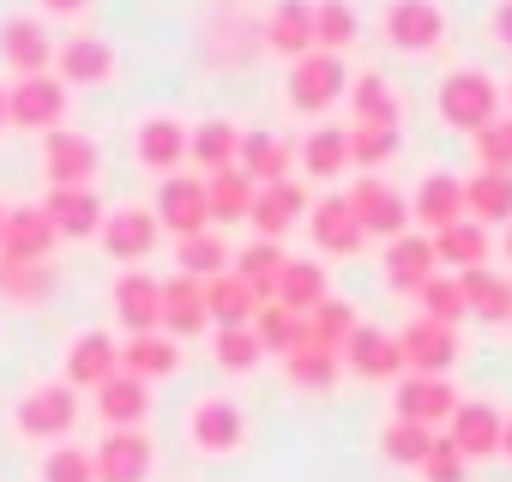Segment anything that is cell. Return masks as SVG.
Wrapping results in <instances>:
<instances>
[{"instance_id":"32","label":"cell","mask_w":512,"mask_h":482,"mask_svg":"<svg viewBox=\"0 0 512 482\" xmlns=\"http://www.w3.org/2000/svg\"><path fill=\"white\" fill-rule=\"evenodd\" d=\"M434 260L452 266V272H476V266H488V229H482L476 217L446 223V229L434 235Z\"/></svg>"},{"instance_id":"58","label":"cell","mask_w":512,"mask_h":482,"mask_svg":"<svg viewBox=\"0 0 512 482\" xmlns=\"http://www.w3.org/2000/svg\"><path fill=\"white\" fill-rule=\"evenodd\" d=\"M0 127H7V85H0Z\"/></svg>"},{"instance_id":"27","label":"cell","mask_w":512,"mask_h":482,"mask_svg":"<svg viewBox=\"0 0 512 482\" xmlns=\"http://www.w3.org/2000/svg\"><path fill=\"white\" fill-rule=\"evenodd\" d=\"M97 416L109 428H145V416H151V380H139V374L103 380L97 386Z\"/></svg>"},{"instance_id":"37","label":"cell","mask_w":512,"mask_h":482,"mask_svg":"<svg viewBox=\"0 0 512 482\" xmlns=\"http://www.w3.org/2000/svg\"><path fill=\"white\" fill-rule=\"evenodd\" d=\"M253 193H260V187H253L235 163L229 169H211L205 175V199H211V223H241L247 211H253Z\"/></svg>"},{"instance_id":"34","label":"cell","mask_w":512,"mask_h":482,"mask_svg":"<svg viewBox=\"0 0 512 482\" xmlns=\"http://www.w3.org/2000/svg\"><path fill=\"white\" fill-rule=\"evenodd\" d=\"M181 368V344L169 332H139L121 344V374H139V380H163Z\"/></svg>"},{"instance_id":"12","label":"cell","mask_w":512,"mask_h":482,"mask_svg":"<svg viewBox=\"0 0 512 482\" xmlns=\"http://www.w3.org/2000/svg\"><path fill=\"white\" fill-rule=\"evenodd\" d=\"M157 235H163V223H157V211H145V205H127V211H109V217H103V248H109V260H121V266L151 260Z\"/></svg>"},{"instance_id":"56","label":"cell","mask_w":512,"mask_h":482,"mask_svg":"<svg viewBox=\"0 0 512 482\" xmlns=\"http://www.w3.org/2000/svg\"><path fill=\"white\" fill-rule=\"evenodd\" d=\"M494 37L512 49V0H500V7H494Z\"/></svg>"},{"instance_id":"54","label":"cell","mask_w":512,"mask_h":482,"mask_svg":"<svg viewBox=\"0 0 512 482\" xmlns=\"http://www.w3.org/2000/svg\"><path fill=\"white\" fill-rule=\"evenodd\" d=\"M464 464H470V458H464L446 434H434V446H428V458H422L416 470H422L428 482H464Z\"/></svg>"},{"instance_id":"10","label":"cell","mask_w":512,"mask_h":482,"mask_svg":"<svg viewBox=\"0 0 512 482\" xmlns=\"http://www.w3.org/2000/svg\"><path fill=\"white\" fill-rule=\"evenodd\" d=\"M43 175H49V187H91L97 181V145L73 127L43 133Z\"/></svg>"},{"instance_id":"16","label":"cell","mask_w":512,"mask_h":482,"mask_svg":"<svg viewBox=\"0 0 512 482\" xmlns=\"http://www.w3.org/2000/svg\"><path fill=\"white\" fill-rule=\"evenodd\" d=\"M43 211H49V223H55L61 241H85V235H97L103 217H109L103 199H97V187H49Z\"/></svg>"},{"instance_id":"45","label":"cell","mask_w":512,"mask_h":482,"mask_svg":"<svg viewBox=\"0 0 512 482\" xmlns=\"http://www.w3.org/2000/svg\"><path fill=\"white\" fill-rule=\"evenodd\" d=\"M356 326H362L356 308H350L344 296H326V302L308 314V344H320V350H344V338H350Z\"/></svg>"},{"instance_id":"53","label":"cell","mask_w":512,"mask_h":482,"mask_svg":"<svg viewBox=\"0 0 512 482\" xmlns=\"http://www.w3.org/2000/svg\"><path fill=\"white\" fill-rule=\"evenodd\" d=\"M43 482H97V464H91V452H79V446H55V452L43 458Z\"/></svg>"},{"instance_id":"47","label":"cell","mask_w":512,"mask_h":482,"mask_svg":"<svg viewBox=\"0 0 512 482\" xmlns=\"http://www.w3.org/2000/svg\"><path fill=\"white\" fill-rule=\"evenodd\" d=\"M428 446H434V428L404 422V416H392V422H386V434H380V452H386L392 464H422V458H428Z\"/></svg>"},{"instance_id":"9","label":"cell","mask_w":512,"mask_h":482,"mask_svg":"<svg viewBox=\"0 0 512 482\" xmlns=\"http://www.w3.org/2000/svg\"><path fill=\"white\" fill-rule=\"evenodd\" d=\"M0 55L7 67L25 79V73H55V43H49V25L37 13H13L0 19Z\"/></svg>"},{"instance_id":"4","label":"cell","mask_w":512,"mask_h":482,"mask_svg":"<svg viewBox=\"0 0 512 482\" xmlns=\"http://www.w3.org/2000/svg\"><path fill=\"white\" fill-rule=\"evenodd\" d=\"M19 434L25 440H61L73 422H79V392L67 386V380H55V386H31L25 398H19Z\"/></svg>"},{"instance_id":"55","label":"cell","mask_w":512,"mask_h":482,"mask_svg":"<svg viewBox=\"0 0 512 482\" xmlns=\"http://www.w3.org/2000/svg\"><path fill=\"white\" fill-rule=\"evenodd\" d=\"M37 7H43V13H55V19H73V13H85V7H91V0H37Z\"/></svg>"},{"instance_id":"38","label":"cell","mask_w":512,"mask_h":482,"mask_svg":"<svg viewBox=\"0 0 512 482\" xmlns=\"http://www.w3.org/2000/svg\"><path fill=\"white\" fill-rule=\"evenodd\" d=\"M350 109H356L362 127H398V115H404L398 91H392L380 73H356V79H350Z\"/></svg>"},{"instance_id":"39","label":"cell","mask_w":512,"mask_h":482,"mask_svg":"<svg viewBox=\"0 0 512 482\" xmlns=\"http://www.w3.org/2000/svg\"><path fill=\"white\" fill-rule=\"evenodd\" d=\"M235 151H241V127L223 121V115H211V121H199V127L187 133V157H193L199 169H229Z\"/></svg>"},{"instance_id":"48","label":"cell","mask_w":512,"mask_h":482,"mask_svg":"<svg viewBox=\"0 0 512 482\" xmlns=\"http://www.w3.org/2000/svg\"><path fill=\"white\" fill-rule=\"evenodd\" d=\"M211 350H217V368H229V374H247V368H260V338H253V326H217V338H211Z\"/></svg>"},{"instance_id":"14","label":"cell","mask_w":512,"mask_h":482,"mask_svg":"<svg viewBox=\"0 0 512 482\" xmlns=\"http://www.w3.org/2000/svg\"><path fill=\"white\" fill-rule=\"evenodd\" d=\"M398 350H404V368L410 374H446L458 362V332L440 326V320H410L398 332Z\"/></svg>"},{"instance_id":"31","label":"cell","mask_w":512,"mask_h":482,"mask_svg":"<svg viewBox=\"0 0 512 482\" xmlns=\"http://www.w3.org/2000/svg\"><path fill=\"white\" fill-rule=\"evenodd\" d=\"M464 217H476L482 229L488 223H512V175L506 169H476L464 181Z\"/></svg>"},{"instance_id":"42","label":"cell","mask_w":512,"mask_h":482,"mask_svg":"<svg viewBox=\"0 0 512 482\" xmlns=\"http://www.w3.org/2000/svg\"><path fill=\"white\" fill-rule=\"evenodd\" d=\"M356 37H362V19H356L350 0H314V49L344 55Z\"/></svg>"},{"instance_id":"24","label":"cell","mask_w":512,"mask_h":482,"mask_svg":"<svg viewBox=\"0 0 512 482\" xmlns=\"http://www.w3.org/2000/svg\"><path fill=\"white\" fill-rule=\"evenodd\" d=\"M133 151H139V163H145V169L175 175V169L187 163V127H181L175 115H151V121H139Z\"/></svg>"},{"instance_id":"52","label":"cell","mask_w":512,"mask_h":482,"mask_svg":"<svg viewBox=\"0 0 512 482\" xmlns=\"http://www.w3.org/2000/svg\"><path fill=\"white\" fill-rule=\"evenodd\" d=\"M49 284H55V272H49V266H19V260H0V290H7L13 302H37Z\"/></svg>"},{"instance_id":"29","label":"cell","mask_w":512,"mask_h":482,"mask_svg":"<svg viewBox=\"0 0 512 482\" xmlns=\"http://www.w3.org/2000/svg\"><path fill=\"white\" fill-rule=\"evenodd\" d=\"M434 266H440L434 260V235H410L404 229L398 241H386V278H392V290H410L416 296L434 278Z\"/></svg>"},{"instance_id":"6","label":"cell","mask_w":512,"mask_h":482,"mask_svg":"<svg viewBox=\"0 0 512 482\" xmlns=\"http://www.w3.org/2000/svg\"><path fill=\"white\" fill-rule=\"evenodd\" d=\"M386 43L404 55H428L446 43V13L440 0H392L386 7Z\"/></svg>"},{"instance_id":"51","label":"cell","mask_w":512,"mask_h":482,"mask_svg":"<svg viewBox=\"0 0 512 482\" xmlns=\"http://www.w3.org/2000/svg\"><path fill=\"white\" fill-rule=\"evenodd\" d=\"M476 139V157H482V169H506L512 175V115H494L482 133H470Z\"/></svg>"},{"instance_id":"40","label":"cell","mask_w":512,"mask_h":482,"mask_svg":"<svg viewBox=\"0 0 512 482\" xmlns=\"http://www.w3.org/2000/svg\"><path fill=\"white\" fill-rule=\"evenodd\" d=\"M458 290H464V308H470V314H482V320H512V284L494 278L488 266L458 272Z\"/></svg>"},{"instance_id":"22","label":"cell","mask_w":512,"mask_h":482,"mask_svg":"<svg viewBox=\"0 0 512 482\" xmlns=\"http://www.w3.org/2000/svg\"><path fill=\"white\" fill-rule=\"evenodd\" d=\"M55 79L61 85H109L115 79V49L103 37H73L55 49Z\"/></svg>"},{"instance_id":"57","label":"cell","mask_w":512,"mask_h":482,"mask_svg":"<svg viewBox=\"0 0 512 482\" xmlns=\"http://www.w3.org/2000/svg\"><path fill=\"white\" fill-rule=\"evenodd\" d=\"M500 452L512 458V416H506V428H500Z\"/></svg>"},{"instance_id":"35","label":"cell","mask_w":512,"mask_h":482,"mask_svg":"<svg viewBox=\"0 0 512 482\" xmlns=\"http://www.w3.org/2000/svg\"><path fill=\"white\" fill-rule=\"evenodd\" d=\"M260 290H247L235 272H223V278H211L205 284V308H211V326H253V314H260Z\"/></svg>"},{"instance_id":"43","label":"cell","mask_w":512,"mask_h":482,"mask_svg":"<svg viewBox=\"0 0 512 482\" xmlns=\"http://www.w3.org/2000/svg\"><path fill=\"white\" fill-rule=\"evenodd\" d=\"M302 169L332 181L338 169H350V127H314L308 145H302Z\"/></svg>"},{"instance_id":"23","label":"cell","mask_w":512,"mask_h":482,"mask_svg":"<svg viewBox=\"0 0 512 482\" xmlns=\"http://www.w3.org/2000/svg\"><path fill=\"white\" fill-rule=\"evenodd\" d=\"M500 428H506V416L476 398V404H458V410H452L446 440H452L464 458H488V452H500Z\"/></svg>"},{"instance_id":"44","label":"cell","mask_w":512,"mask_h":482,"mask_svg":"<svg viewBox=\"0 0 512 482\" xmlns=\"http://www.w3.org/2000/svg\"><path fill=\"white\" fill-rule=\"evenodd\" d=\"M284 374H290V386H302V392H326V386L338 380V350L296 344V350L284 356Z\"/></svg>"},{"instance_id":"18","label":"cell","mask_w":512,"mask_h":482,"mask_svg":"<svg viewBox=\"0 0 512 482\" xmlns=\"http://www.w3.org/2000/svg\"><path fill=\"white\" fill-rule=\"evenodd\" d=\"M121 374V344L109 338V332H79L73 338V350H67V386L79 392H97L103 380H115Z\"/></svg>"},{"instance_id":"50","label":"cell","mask_w":512,"mask_h":482,"mask_svg":"<svg viewBox=\"0 0 512 482\" xmlns=\"http://www.w3.org/2000/svg\"><path fill=\"white\" fill-rule=\"evenodd\" d=\"M398 157V127H350V163L356 169H380V163H392Z\"/></svg>"},{"instance_id":"15","label":"cell","mask_w":512,"mask_h":482,"mask_svg":"<svg viewBox=\"0 0 512 482\" xmlns=\"http://www.w3.org/2000/svg\"><path fill=\"white\" fill-rule=\"evenodd\" d=\"M452 410H458V392L446 374H404L398 380V416L404 422L440 428V422H452Z\"/></svg>"},{"instance_id":"46","label":"cell","mask_w":512,"mask_h":482,"mask_svg":"<svg viewBox=\"0 0 512 482\" xmlns=\"http://www.w3.org/2000/svg\"><path fill=\"white\" fill-rule=\"evenodd\" d=\"M175 260H181V272H187V278H199V284H211V278H223V272H229V248H223L211 229H205V235H187Z\"/></svg>"},{"instance_id":"25","label":"cell","mask_w":512,"mask_h":482,"mask_svg":"<svg viewBox=\"0 0 512 482\" xmlns=\"http://www.w3.org/2000/svg\"><path fill=\"white\" fill-rule=\"evenodd\" d=\"M410 217L428 223V235H440L446 223L464 217V181L458 175H422L416 193H410Z\"/></svg>"},{"instance_id":"20","label":"cell","mask_w":512,"mask_h":482,"mask_svg":"<svg viewBox=\"0 0 512 482\" xmlns=\"http://www.w3.org/2000/svg\"><path fill=\"white\" fill-rule=\"evenodd\" d=\"M308 229H314V241H320V254H338V260H350V254L362 248V241H368L344 193H326V199L308 211Z\"/></svg>"},{"instance_id":"1","label":"cell","mask_w":512,"mask_h":482,"mask_svg":"<svg viewBox=\"0 0 512 482\" xmlns=\"http://www.w3.org/2000/svg\"><path fill=\"white\" fill-rule=\"evenodd\" d=\"M284 97H290V109H302V115H326L338 97H350V67H344V55L314 49V55L290 61Z\"/></svg>"},{"instance_id":"28","label":"cell","mask_w":512,"mask_h":482,"mask_svg":"<svg viewBox=\"0 0 512 482\" xmlns=\"http://www.w3.org/2000/svg\"><path fill=\"white\" fill-rule=\"evenodd\" d=\"M266 49H278L284 61L314 55V0H278L266 19Z\"/></svg>"},{"instance_id":"33","label":"cell","mask_w":512,"mask_h":482,"mask_svg":"<svg viewBox=\"0 0 512 482\" xmlns=\"http://www.w3.org/2000/svg\"><path fill=\"white\" fill-rule=\"evenodd\" d=\"M326 296H332V290H326V266H320V260H284L272 302H284L290 314H314Z\"/></svg>"},{"instance_id":"36","label":"cell","mask_w":512,"mask_h":482,"mask_svg":"<svg viewBox=\"0 0 512 482\" xmlns=\"http://www.w3.org/2000/svg\"><path fill=\"white\" fill-rule=\"evenodd\" d=\"M253 338H260L266 356H290L296 344H308V314H290L284 302H260V314H253Z\"/></svg>"},{"instance_id":"41","label":"cell","mask_w":512,"mask_h":482,"mask_svg":"<svg viewBox=\"0 0 512 482\" xmlns=\"http://www.w3.org/2000/svg\"><path fill=\"white\" fill-rule=\"evenodd\" d=\"M284 260H290V254L278 248V241H266V235H260V241H253V248H241V260H229V266H235V278H241L247 290H260V296L272 302V290H278V272H284Z\"/></svg>"},{"instance_id":"17","label":"cell","mask_w":512,"mask_h":482,"mask_svg":"<svg viewBox=\"0 0 512 482\" xmlns=\"http://www.w3.org/2000/svg\"><path fill=\"white\" fill-rule=\"evenodd\" d=\"M314 205H308V187L302 181H272V187H260L253 193V211H247V223L260 229L266 241H278L290 223H302Z\"/></svg>"},{"instance_id":"60","label":"cell","mask_w":512,"mask_h":482,"mask_svg":"<svg viewBox=\"0 0 512 482\" xmlns=\"http://www.w3.org/2000/svg\"><path fill=\"white\" fill-rule=\"evenodd\" d=\"M506 254H512V223H506Z\"/></svg>"},{"instance_id":"30","label":"cell","mask_w":512,"mask_h":482,"mask_svg":"<svg viewBox=\"0 0 512 482\" xmlns=\"http://www.w3.org/2000/svg\"><path fill=\"white\" fill-rule=\"evenodd\" d=\"M235 169L253 181V187H272V181H290V145L278 133H241V151H235Z\"/></svg>"},{"instance_id":"21","label":"cell","mask_w":512,"mask_h":482,"mask_svg":"<svg viewBox=\"0 0 512 482\" xmlns=\"http://www.w3.org/2000/svg\"><path fill=\"white\" fill-rule=\"evenodd\" d=\"M115 314L121 326L139 338V332H163V284L151 272H121L115 284Z\"/></svg>"},{"instance_id":"19","label":"cell","mask_w":512,"mask_h":482,"mask_svg":"<svg viewBox=\"0 0 512 482\" xmlns=\"http://www.w3.org/2000/svg\"><path fill=\"white\" fill-rule=\"evenodd\" d=\"M187 434H193L199 452H235L241 434H247V416H241V404H229V398H199L193 416H187Z\"/></svg>"},{"instance_id":"13","label":"cell","mask_w":512,"mask_h":482,"mask_svg":"<svg viewBox=\"0 0 512 482\" xmlns=\"http://www.w3.org/2000/svg\"><path fill=\"white\" fill-rule=\"evenodd\" d=\"M157 223L175 229L181 241H187V235H205V223H211L205 181H193V175H169V181L157 187Z\"/></svg>"},{"instance_id":"3","label":"cell","mask_w":512,"mask_h":482,"mask_svg":"<svg viewBox=\"0 0 512 482\" xmlns=\"http://www.w3.org/2000/svg\"><path fill=\"white\" fill-rule=\"evenodd\" d=\"M500 115V85L476 67H458L446 85H440V121L458 127V133H482L488 121Z\"/></svg>"},{"instance_id":"11","label":"cell","mask_w":512,"mask_h":482,"mask_svg":"<svg viewBox=\"0 0 512 482\" xmlns=\"http://www.w3.org/2000/svg\"><path fill=\"white\" fill-rule=\"evenodd\" d=\"M338 362H344L350 374H362V380H404V350H398V338L380 332V326H356V332L344 338Z\"/></svg>"},{"instance_id":"26","label":"cell","mask_w":512,"mask_h":482,"mask_svg":"<svg viewBox=\"0 0 512 482\" xmlns=\"http://www.w3.org/2000/svg\"><path fill=\"white\" fill-rule=\"evenodd\" d=\"M205 326H211L205 284L187 278V272H175V278L163 284V332H169V338H193V332H205Z\"/></svg>"},{"instance_id":"61","label":"cell","mask_w":512,"mask_h":482,"mask_svg":"<svg viewBox=\"0 0 512 482\" xmlns=\"http://www.w3.org/2000/svg\"><path fill=\"white\" fill-rule=\"evenodd\" d=\"M506 103H512V79H506Z\"/></svg>"},{"instance_id":"59","label":"cell","mask_w":512,"mask_h":482,"mask_svg":"<svg viewBox=\"0 0 512 482\" xmlns=\"http://www.w3.org/2000/svg\"><path fill=\"white\" fill-rule=\"evenodd\" d=\"M0 235H7V205H0Z\"/></svg>"},{"instance_id":"2","label":"cell","mask_w":512,"mask_h":482,"mask_svg":"<svg viewBox=\"0 0 512 482\" xmlns=\"http://www.w3.org/2000/svg\"><path fill=\"white\" fill-rule=\"evenodd\" d=\"M67 121V85L55 73H25L7 85V127L25 133H55Z\"/></svg>"},{"instance_id":"49","label":"cell","mask_w":512,"mask_h":482,"mask_svg":"<svg viewBox=\"0 0 512 482\" xmlns=\"http://www.w3.org/2000/svg\"><path fill=\"white\" fill-rule=\"evenodd\" d=\"M416 302H422V320H440V326H458L470 308H464V290H458V278H428L422 290H416Z\"/></svg>"},{"instance_id":"8","label":"cell","mask_w":512,"mask_h":482,"mask_svg":"<svg viewBox=\"0 0 512 482\" xmlns=\"http://www.w3.org/2000/svg\"><path fill=\"white\" fill-rule=\"evenodd\" d=\"M55 223L43 205H13L7 211V235H0V260H19V266H49L55 254Z\"/></svg>"},{"instance_id":"5","label":"cell","mask_w":512,"mask_h":482,"mask_svg":"<svg viewBox=\"0 0 512 482\" xmlns=\"http://www.w3.org/2000/svg\"><path fill=\"white\" fill-rule=\"evenodd\" d=\"M350 211H356V223H362V235H380V241H398L404 229H410V199L398 193V187H386V181H374V175H362L350 193Z\"/></svg>"},{"instance_id":"7","label":"cell","mask_w":512,"mask_h":482,"mask_svg":"<svg viewBox=\"0 0 512 482\" xmlns=\"http://www.w3.org/2000/svg\"><path fill=\"white\" fill-rule=\"evenodd\" d=\"M151 434L145 428H109L103 440H97V452H91V464H97V482H145L151 476Z\"/></svg>"}]
</instances>
